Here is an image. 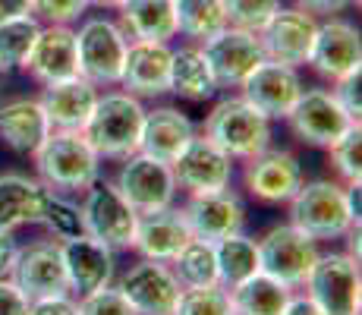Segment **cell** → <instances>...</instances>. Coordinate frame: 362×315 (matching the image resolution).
Instances as JSON below:
<instances>
[{
    "instance_id": "19",
    "label": "cell",
    "mask_w": 362,
    "mask_h": 315,
    "mask_svg": "<svg viewBox=\"0 0 362 315\" xmlns=\"http://www.w3.org/2000/svg\"><path fill=\"white\" fill-rule=\"evenodd\" d=\"M10 281L29 299H45V297H57V293H69L60 243L38 240V243H32V246H23L19 249L16 265H13Z\"/></svg>"
},
{
    "instance_id": "31",
    "label": "cell",
    "mask_w": 362,
    "mask_h": 315,
    "mask_svg": "<svg viewBox=\"0 0 362 315\" xmlns=\"http://www.w3.org/2000/svg\"><path fill=\"white\" fill-rule=\"evenodd\" d=\"M214 258H218V284L230 290L259 271V243L240 230V234L214 243Z\"/></svg>"
},
{
    "instance_id": "2",
    "label": "cell",
    "mask_w": 362,
    "mask_h": 315,
    "mask_svg": "<svg viewBox=\"0 0 362 315\" xmlns=\"http://www.w3.org/2000/svg\"><path fill=\"white\" fill-rule=\"evenodd\" d=\"M145 108L142 98L129 92H101L88 117L82 136L88 139L101 161H127L139 151V136H142Z\"/></svg>"
},
{
    "instance_id": "26",
    "label": "cell",
    "mask_w": 362,
    "mask_h": 315,
    "mask_svg": "<svg viewBox=\"0 0 362 315\" xmlns=\"http://www.w3.org/2000/svg\"><path fill=\"white\" fill-rule=\"evenodd\" d=\"M196 139V123L180 108H155L145 110L142 136H139V151L164 164H173L180 151Z\"/></svg>"
},
{
    "instance_id": "48",
    "label": "cell",
    "mask_w": 362,
    "mask_h": 315,
    "mask_svg": "<svg viewBox=\"0 0 362 315\" xmlns=\"http://www.w3.org/2000/svg\"><path fill=\"white\" fill-rule=\"evenodd\" d=\"M88 6H95V10H117V6L123 4V0H86Z\"/></svg>"
},
{
    "instance_id": "22",
    "label": "cell",
    "mask_w": 362,
    "mask_h": 315,
    "mask_svg": "<svg viewBox=\"0 0 362 315\" xmlns=\"http://www.w3.org/2000/svg\"><path fill=\"white\" fill-rule=\"evenodd\" d=\"M60 252H64L69 293H76V297H86V293L101 290V287L114 281L117 275L114 249H107L104 243L79 234L69 236V240H60Z\"/></svg>"
},
{
    "instance_id": "7",
    "label": "cell",
    "mask_w": 362,
    "mask_h": 315,
    "mask_svg": "<svg viewBox=\"0 0 362 315\" xmlns=\"http://www.w3.org/2000/svg\"><path fill=\"white\" fill-rule=\"evenodd\" d=\"M79 214H82V234L86 236L104 243V246L114 252L132 249L139 214L132 212L129 202L117 193L114 183L95 180V183L82 193Z\"/></svg>"
},
{
    "instance_id": "41",
    "label": "cell",
    "mask_w": 362,
    "mask_h": 315,
    "mask_svg": "<svg viewBox=\"0 0 362 315\" xmlns=\"http://www.w3.org/2000/svg\"><path fill=\"white\" fill-rule=\"evenodd\" d=\"M331 95L337 98L340 108L359 123V117H362V69H356V73H350V76H344V79L334 82Z\"/></svg>"
},
{
    "instance_id": "3",
    "label": "cell",
    "mask_w": 362,
    "mask_h": 315,
    "mask_svg": "<svg viewBox=\"0 0 362 315\" xmlns=\"http://www.w3.org/2000/svg\"><path fill=\"white\" fill-rule=\"evenodd\" d=\"M290 224L312 240H344L359 227L346 205V186L340 180H309L287 202Z\"/></svg>"
},
{
    "instance_id": "23",
    "label": "cell",
    "mask_w": 362,
    "mask_h": 315,
    "mask_svg": "<svg viewBox=\"0 0 362 315\" xmlns=\"http://www.w3.org/2000/svg\"><path fill=\"white\" fill-rule=\"evenodd\" d=\"M41 108L47 114L51 130H64V132H82L92 117L95 104H98L101 88H95L88 79L73 76L64 82H51V86H41Z\"/></svg>"
},
{
    "instance_id": "16",
    "label": "cell",
    "mask_w": 362,
    "mask_h": 315,
    "mask_svg": "<svg viewBox=\"0 0 362 315\" xmlns=\"http://www.w3.org/2000/svg\"><path fill=\"white\" fill-rule=\"evenodd\" d=\"M117 287L129 299L136 315H173L180 293H183V287H180L177 275L170 271V265L155 262V258H139L127 275L120 277Z\"/></svg>"
},
{
    "instance_id": "29",
    "label": "cell",
    "mask_w": 362,
    "mask_h": 315,
    "mask_svg": "<svg viewBox=\"0 0 362 315\" xmlns=\"http://www.w3.org/2000/svg\"><path fill=\"white\" fill-rule=\"evenodd\" d=\"M170 95L186 98V101H208V98L218 95V82H214V76H211V67H208L202 45L173 47Z\"/></svg>"
},
{
    "instance_id": "10",
    "label": "cell",
    "mask_w": 362,
    "mask_h": 315,
    "mask_svg": "<svg viewBox=\"0 0 362 315\" xmlns=\"http://www.w3.org/2000/svg\"><path fill=\"white\" fill-rule=\"evenodd\" d=\"M303 183V164L287 149H271L268 145L255 158L243 161V186L262 205H287Z\"/></svg>"
},
{
    "instance_id": "33",
    "label": "cell",
    "mask_w": 362,
    "mask_h": 315,
    "mask_svg": "<svg viewBox=\"0 0 362 315\" xmlns=\"http://www.w3.org/2000/svg\"><path fill=\"white\" fill-rule=\"evenodd\" d=\"M170 271L177 275V281L183 290L189 287H211L218 284V258H214V243L196 240L192 236L177 256L170 258Z\"/></svg>"
},
{
    "instance_id": "18",
    "label": "cell",
    "mask_w": 362,
    "mask_h": 315,
    "mask_svg": "<svg viewBox=\"0 0 362 315\" xmlns=\"http://www.w3.org/2000/svg\"><path fill=\"white\" fill-rule=\"evenodd\" d=\"M183 218L196 240L221 243L246 227V208H243L240 195L227 186L218 193L189 195V202L183 205Z\"/></svg>"
},
{
    "instance_id": "12",
    "label": "cell",
    "mask_w": 362,
    "mask_h": 315,
    "mask_svg": "<svg viewBox=\"0 0 362 315\" xmlns=\"http://www.w3.org/2000/svg\"><path fill=\"white\" fill-rule=\"evenodd\" d=\"M233 164L236 161L224 149L211 142L208 136H199L180 151V158L170 164L177 189L186 195H202V193H218L233 183Z\"/></svg>"
},
{
    "instance_id": "28",
    "label": "cell",
    "mask_w": 362,
    "mask_h": 315,
    "mask_svg": "<svg viewBox=\"0 0 362 315\" xmlns=\"http://www.w3.org/2000/svg\"><path fill=\"white\" fill-rule=\"evenodd\" d=\"M123 29L129 41H167L177 38V4L173 0H123L117 6Z\"/></svg>"
},
{
    "instance_id": "32",
    "label": "cell",
    "mask_w": 362,
    "mask_h": 315,
    "mask_svg": "<svg viewBox=\"0 0 362 315\" xmlns=\"http://www.w3.org/2000/svg\"><path fill=\"white\" fill-rule=\"evenodd\" d=\"M177 4V35H186L192 45H205L227 29L224 0H173Z\"/></svg>"
},
{
    "instance_id": "6",
    "label": "cell",
    "mask_w": 362,
    "mask_h": 315,
    "mask_svg": "<svg viewBox=\"0 0 362 315\" xmlns=\"http://www.w3.org/2000/svg\"><path fill=\"white\" fill-rule=\"evenodd\" d=\"M129 38L107 16L82 19L76 29V54H79V76L95 88H117L123 73Z\"/></svg>"
},
{
    "instance_id": "39",
    "label": "cell",
    "mask_w": 362,
    "mask_h": 315,
    "mask_svg": "<svg viewBox=\"0 0 362 315\" xmlns=\"http://www.w3.org/2000/svg\"><path fill=\"white\" fill-rule=\"evenodd\" d=\"M79 315H136L129 306V299L123 297L120 287L107 284L101 290H92L86 297H79Z\"/></svg>"
},
{
    "instance_id": "27",
    "label": "cell",
    "mask_w": 362,
    "mask_h": 315,
    "mask_svg": "<svg viewBox=\"0 0 362 315\" xmlns=\"http://www.w3.org/2000/svg\"><path fill=\"white\" fill-rule=\"evenodd\" d=\"M51 136V123L38 98H10L0 104V142L16 155H35L38 145Z\"/></svg>"
},
{
    "instance_id": "11",
    "label": "cell",
    "mask_w": 362,
    "mask_h": 315,
    "mask_svg": "<svg viewBox=\"0 0 362 315\" xmlns=\"http://www.w3.org/2000/svg\"><path fill=\"white\" fill-rule=\"evenodd\" d=\"M287 123H290V132H293L303 145L328 149V145L337 142L356 120L340 108L337 98L331 95V88H303L299 101L287 114Z\"/></svg>"
},
{
    "instance_id": "17",
    "label": "cell",
    "mask_w": 362,
    "mask_h": 315,
    "mask_svg": "<svg viewBox=\"0 0 362 315\" xmlns=\"http://www.w3.org/2000/svg\"><path fill=\"white\" fill-rule=\"evenodd\" d=\"M318 32V19L299 6H281L268 25L259 32L264 60H277L287 67H305L312 54V41Z\"/></svg>"
},
{
    "instance_id": "30",
    "label": "cell",
    "mask_w": 362,
    "mask_h": 315,
    "mask_svg": "<svg viewBox=\"0 0 362 315\" xmlns=\"http://www.w3.org/2000/svg\"><path fill=\"white\" fill-rule=\"evenodd\" d=\"M290 297H293V290L268 277L264 271H255L252 277L230 287L233 315H281L287 309Z\"/></svg>"
},
{
    "instance_id": "1",
    "label": "cell",
    "mask_w": 362,
    "mask_h": 315,
    "mask_svg": "<svg viewBox=\"0 0 362 315\" xmlns=\"http://www.w3.org/2000/svg\"><path fill=\"white\" fill-rule=\"evenodd\" d=\"M32 161H35V177L57 195L86 193L95 180H101V164H104L82 132H64V130H51V136L38 145Z\"/></svg>"
},
{
    "instance_id": "42",
    "label": "cell",
    "mask_w": 362,
    "mask_h": 315,
    "mask_svg": "<svg viewBox=\"0 0 362 315\" xmlns=\"http://www.w3.org/2000/svg\"><path fill=\"white\" fill-rule=\"evenodd\" d=\"M29 315H79V299L73 293H57V297L32 299Z\"/></svg>"
},
{
    "instance_id": "4",
    "label": "cell",
    "mask_w": 362,
    "mask_h": 315,
    "mask_svg": "<svg viewBox=\"0 0 362 315\" xmlns=\"http://www.w3.org/2000/svg\"><path fill=\"white\" fill-rule=\"evenodd\" d=\"M233 161H249L271 145V120L243 95H227L205 117V132Z\"/></svg>"
},
{
    "instance_id": "21",
    "label": "cell",
    "mask_w": 362,
    "mask_h": 315,
    "mask_svg": "<svg viewBox=\"0 0 362 315\" xmlns=\"http://www.w3.org/2000/svg\"><path fill=\"white\" fill-rule=\"evenodd\" d=\"M23 69L38 86H51V82H64L79 76V54H76L73 25H41Z\"/></svg>"
},
{
    "instance_id": "38",
    "label": "cell",
    "mask_w": 362,
    "mask_h": 315,
    "mask_svg": "<svg viewBox=\"0 0 362 315\" xmlns=\"http://www.w3.org/2000/svg\"><path fill=\"white\" fill-rule=\"evenodd\" d=\"M45 224L54 236L60 240H69V236H79L82 234V214L79 205H76L69 195H57L51 193V202H47V212H45Z\"/></svg>"
},
{
    "instance_id": "15",
    "label": "cell",
    "mask_w": 362,
    "mask_h": 315,
    "mask_svg": "<svg viewBox=\"0 0 362 315\" xmlns=\"http://www.w3.org/2000/svg\"><path fill=\"white\" fill-rule=\"evenodd\" d=\"M309 67L322 79H328L331 86L337 79H344V76L362 69V35L356 25L340 16H328L325 23H318Z\"/></svg>"
},
{
    "instance_id": "35",
    "label": "cell",
    "mask_w": 362,
    "mask_h": 315,
    "mask_svg": "<svg viewBox=\"0 0 362 315\" xmlns=\"http://www.w3.org/2000/svg\"><path fill=\"white\" fill-rule=\"evenodd\" d=\"M331 167L344 186L362 183V126L353 123L334 145H328Z\"/></svg>"
},
{
    "instance_id": "43",
    "label": "cell",
    "mask_w": 362,
    "mask_h": 315,
    "mask_svg": "<svg viewBox=\"0 0 362 315\" xmlns=\"http://www.w3.org/2000/svg\"><path fill=\"white\" fill-rule=\"evenodd\" d=\"M29 306H32V299L10 277L0 281V315H29Z\"/></svg>"
},
{
    "instance_id": "47",
    "label": "cell",
    "mask_w": 362,
    "mask_h": 315,
    "mask_svg": "<svg viewBox=\"0 0 362 315\" xmlns=\"http://www.w3.org/2000/svg\"><path fill=\"white\" fill-rule=\"evenodd\" d=\"M29 13H32V0H0V23L29 16Z\"/></svg>"
},
{
    "instance_id": "13",
    "label": "cell",
    "mask_w": 362,
    "mask_h": 315,
    "mask_svg": "<svg viewBox=\"0 0 362 315\" xmlns=\"http://www.w3.org/2000/svg\"><path fill=\"white\" fill-rule=\"evenodd\" d=\"M303 88H305L303 76H299L296 67H287V63L277 60H262L240 86V95L255 110H262L268 120H287V114L299 101Z\"/></svg>"
},
{
    "instance_id": "14",
    "label": "cell",
    "mask_w": 362,
    "mask_h": 315,
    "mask_svg": "<svg viewBox=\"0 0 362 315\" xmlns=\"http://www.w3.org/2000/svg\"><path fill=\"white\" fill-rule=\"evenodd\" d=\"M202 51H205V60L211 67L214 82H218V92L221 88H240L246 82V76L264 60L259 35L233 29V25H227L224 32L208 38L202 45Z\"/></svg>"
},
{
    "instance_id": "36",
    "label": "cell",
    "mask_w": 362,
    "mask_h": 315,
    "mask_svg": "<svg viewBox=\"0 0 362 315\" xmlns=\"http://www.w3.org/2000/svg\"><path fill=\"white\" fill-rule=\"evenodd\" d=\"M173 315H233L230 290L221 284L211 287H189L180 293Z\"/></svg>"
},
{
    "instance_id": "9",
    "label": "cell",
    "mask_w": 362,
    "mask_h": 315,
    "mask_svg": "<svg viewBox=\"0 0 362 315\" xmlns=\"http://www.w3.org/2000/svg\"><path fill=\"white\" fill-rule=\"evenodd\" d=\"M117 193L132 205L136 214H151L177 202V180H173L170 164L155 161L142 151L120 161V171L114 177Z\"/></svg>"
},
{
    "instance_id": "49",
    "label": "cell",
    "mask_w": 362,
    "mask_h": 315,
    "mask_svg": "<svg viewBox=\"0 0 362 315\" xmlns=\"http://www.w3.org/2000/svg\"><path fill=\"white\" fill-rule=\"evenodd\" d=\"M4 79H6V69H4V67H0V82H4Z\"/></svg>"
},
{
    "instance_id": "24",
    "label": "cell",
    "mask_w": 362,
    "mask_h": 315,
    "mask_svg": "<svg viewBox=\"0 0 362 315\" xmlns=\"http://www.w3.org/2000/svg\"><path fill=\"white\" fill-rule=\"evenodd\" d=\"M189 240H192V234H189V224L183 218V208L167 205L161 212L139 214L136 236H132V252H139V258L170 262Z\"/></svg>"
},
{
    "instance_id": "44",
    "label": "cell",
    "mask_w": 362,
    "mask_h": 315,
    "mask_svg": "<svg viewBox=\"0 0 362 315\" xmlns=\"http://www.w3.org/2000/svg\"><path fill=\"white\" fill-rule=\"evenodd\" d=\"M356 0H296L299 10L312 13L315 19H328V16H337V13L350 10Z\"/></svg>"
},
{
    "instance_id": "25",
    "label": "cell",
    "mask_w": 362,
    "mask_h": 315,
    "mask_svg": "<svg viewBox=\"0 0 362 315\" xmlns=\"http://www.w3.org/2000/svg\"><path fill=\"white\" fill-rule=\"evenodd\" d=\"M51 202V189L38 177L25 173H4L0 177V230L13 234L29 224H41Z\"/></svg>"
},
{
    "instance_id": "37",
    "label": "cell",
    "mask_w": 362,
    "mask_h": 315,
    "mask_svg": "<svg viewBox=\"0 0 362 315\" xmlns=\"http://www.w3.org/2000/svg\"><path fill=\"white\" fill-rule=\"evenodd\" d=\"M281 10V0H224V13H227V25L233 29H246L259 35L268 19Z\"/></svg>"
},
{
    "instance_id": "34",
    "label": "cell",
    "mask_w": 362,
    "mask_h": 315,
    "mask_svg": "<svg viewBox=\"0 0 362 315\" xmlns=\"http://www.w3.org/2000/svg\"><path fill=\"white\" fill-rule=\"evenodd\" d=\"M41 32V23L32 16H19V19H6L0 23V67L10 69H23L25 57H29L35 38Z\"/></svg>"
},
{
    "instance_id": "20",
    "label": "cell",
    "mask_w": 362,
    "mask_h": 315,
    "mask_svg": "<svg viewBox=\"0 0 362 315\" xmlns=\"http://www.w3.org/2000/svg\"><path fill=\"white\" fill-rule=\"evenodd\" d=\"M170 57L167 41H129L123 57L120 88L136 98H161L170 92Z\"/></svg>"
},
{
    "instance_id": "45",
    "label": "cell",
    "mask_w": 362,
    "mask_h": 315,
    "mask_svg": "<svg viewBox=\"0 0 362 315\" xmlns=\"http://www.w3.org/2000/svg\"><path fill=\"white\" fill-rule=\"evenodd\" d=\"M19 249L23 246L16 243V236L0 230V281L13 275V265H16V258H19Z\"/></svg>"
},
{
    "instance_id": "5",
    "label": "cell",
    "mask_w": 362,
    "mask_h": 315,
    "mask_svg": "<svg viewBox=\"0 0 362 315\" xmlns=\"http://www.w3.org/2000/svg\"><path fill=\"white\" fill-rule=\"evenodd\" d=\"M303 287L325 315H359L362 309L359 258L350 252H318Z\"/></svg>"
},
{
    "instance_id": "46",
    "label": "cell",
    "mask_w": 362,
    "mask_h": 315,
    "mask_svg": "<svg viewBox=\"0 0 362 315\" xmlns=\"http://www.w3.org/2000/svg\"><path fill=\"white\" fill-rule=\"evenodd\" d=\"M281 315H325L322 309H318L315 303H312L309 297H305V293H293V297H290V303H287V309H284Z\"/></svg>"
},
{
    "instance_id": "8",
    "label": "cell",
    "mask_w": 362,
    "mask_h": 315,
    "mask_svg": "<svg viewBox=\"0 0 362 315\" xmlns=\"http://www.w3.org/2000/svg\"><path fill=\"white\" fill-rule=\"evenodd\" d=\"M259 271L281 281L290 290H299L318 258V240L305 236L293 224H274L259 240Z\"/></svg>"
},
{
    "instance_id": "40",
    "label": "cell",
    "mask_w": 362,
    "mask_h": 315,
    "mask_svg": "<svg viewBox=\"0 0 362 315\" xmlns=\"http://www.w3.org/2000/svg\"><path fill=\"white\" fill-rule=\"evenodd\" d=\"M86 10V0H32V16L41 25H73Z\"/></svg>"
}]
</instances>
